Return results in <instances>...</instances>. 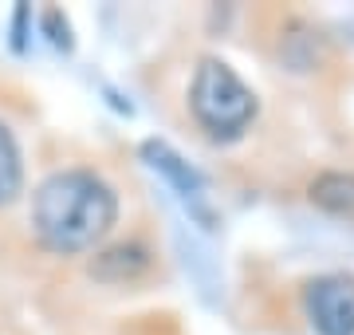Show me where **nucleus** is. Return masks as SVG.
Segmentation results:
<instances>
[{
    "instance_id": "obj_1",
    "label": "nucleus",
    "mask_w": 354,
    "mask_h": 335,
    "mask_svg": "<svg viewBox=\"0 0 354 335\" xmlns=\"http://www.w3.org/2000/svg\"><path fill=\"white\" fill-rule=\"evenodd\" d=\"M118 194L95 170H55L32 194V229L55 257H83L111 237Z\"/></svg>"
},
{
    "instance_id": "obj_2",
    "label": "nucleus",
    "mask_w": 354,
    "mask_h": 335,
    "mask_svg": "<svg viewBox=\"0 0 354 335\" xmlns=\"http://www.w3.org/2000/svg\"><path fill=\"white\" fill-rule=\"evenodd\" d=\"M189 111L213 142H236L252 130L260 99L225 60L205 55L189 83Z\"/></svg>"
},
{
    "instance_id": "obj_3",
    "label": "nucleus",
    "mask_w": 354,
    "mask_h": 335,
    "mask_svg": "<svg viewBox=\"0 0 354 335\" xmlns=\"http://www.w3.org/2000/svg\"><path fill=\"white\" fill-rule=\"evenodd\" d=\"M304 311L315 335H354V276H315L304 288Z\"/></svg>"
},
{
    "instance_id": "obj_4",
    "label": "nucleus",
    "mask_w": 354,
    "mask_h": 335,
    "mask_svg": "<svg viewBox=\"0 0 354 335\" xmlns=\"http://www.w3.org/2000/svg\"><path fill=\"white\" fill-rule=\"evenodd\" d=\"M87 269L102 284H134L153 269V257L146 245L127 241V245H111V248H102V253H95V260H91Z\"/></svg>"
},
{
    "instance_id": "obj_5",
    "label": "nucleus",
    "mask_w": 354,
    "mask_h": 335,
    "mask_svg": "<svg viewBox=\"0 0 354 335\" xmlns=\"http://www.w3.org/2000/svg\"><path fill=\"white\" fill-rule=\"evenodd\" d=\"M142 158H146V166H150L153 174H162L177 194L185 197V201H197V197L205 194V178L189 166V162H185V158L177 154V150H169L165 142H153L150 138L146 146H142Z\"/></svg>"
},
{
    "instance_id": "obj_6",
    "label": "nucleus",
    "mask_w": 354,
    "mask_h": 335,
    "mask_svg": "<svg viewBox=\"0 0 354 335\" xmlns=\"http://www.w3.org/2000/svg\"><path fill=\"white\" fill-rule=\"evenodd\" d=\"M307 201L330 217L354 221V174L351 170H327L307 185Z\"/></svg>"
},
{
    "instance_id": "obj_7",
    "label": "nucleus",
    "mask_w": 354,
    "mask_h": 335,
    "mask_svg": "<svg viewBox=\"0 0 354 335\" xmlns=\"http://www.w3.org/2000/svg\"><path fill=\"white\" fill-rule=\"evenodd\" d=\"M20 194H24V154L12 127L0 123V209H8Z\"/></svg>"
},
{
    "instance_id": "obj_8",
    "label": "nucleus",
    "mask_w": 354,
    "mask_h": 335,
    "mask_svg": "<svg viewBox=\"0 0 354 335\" xmlns=\"http://www.w3.org/2000/svg\"><path fill=\"white\" fill-rule=\"evenodd\" d=\"M44 28L51 32V44H55V48L71 52V28H67V20L59 16V8H48V12H44Z\"/></svg>"
}]
</instances>
